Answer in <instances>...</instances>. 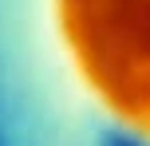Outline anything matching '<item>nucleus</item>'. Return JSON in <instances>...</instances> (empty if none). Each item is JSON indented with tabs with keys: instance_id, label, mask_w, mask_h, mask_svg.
<instances>
[{
	"instance_id": "obj_1",
	"label": "nucleus",
	"mask_w": 150,
	"mask_h": 146,
	"mask_svg": "<svg viewBox=\"0 0 150 146\" xmlns=\"http://www.w3.org/2000/svg\"><path fill=\"white\" fill-rule=\"evenodd\" d=\"M16 8L59 107L150 146V0H16Z\"/></svg>"
}]
</instances>
